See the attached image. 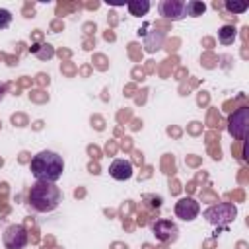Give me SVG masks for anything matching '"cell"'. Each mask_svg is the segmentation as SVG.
I'll return each instance as SVG.
<instances>
[{"mask_svg":"<svg viewBox=\"0 0 249 249\" xmlns=\"http://www.w3.org/2000/svg\"><path fill=\"white\" fill-rule=\"evenodd\" d=\"M2 241H4L6 249H23L29 241V235H27V230L21 224H12L4 230Z\"/></svg>","mask_w":249,"mask_h":249,"instance_id":"5","label":"cell"},{"mask_svg":"<svg viewBox=\"0 0 249 249\" xmlns=\"http://www.w3.org/2000/svg\"><path fill=\"white\" fill-rule=\"evenodd\" d=\"M62 202V191L54 183L37 181L27 193V204L33 212H53Z\"/></svg>","mask_w":249,"mask_h":249,"instance_id":"2","label":"cell"},{"mask_svg":"<svg viewBox=\"0 0 249 249\" xmlns=\"http://www.w3.org/2000/svg\"><path fill=\"white\" fill-rule=\"evenodd\" d=\"M12 23V12L6 8H0V29H6Z\"/></svg>","mask_w":249,"mask_h":249,"instance_id":"16","label":"cell"},{"mask_svg":"<svg viewBox=\"0 0 249 249\" xmlns=\"http://www.w3.org/2000/svg\"><path fill=\"white\" fill-rule=\"evenodd\" d=\"M160 16H163L165 19H171V21H179L187 16V8H185V2L183 0H163L160 2Z\"/></svg>","mask_w":249,"mask_h":249,"instance_id":"7","label":"cell"},{"mask_svg":"<svg viewBox=\"0 0 249 249\" xmlns=\"http://www.w3.org/2000/svg\"><path fill=\"white\" fill-rule=\"evenodd\" d=\"M185 8H187V16H191V18H198V16H202V14L206 12L204 2H198V0H189V2H185Z\"/></svg>","mask_w":249,"mask_h":249,"instance_id":"13","label":"cell"},{"mask_svg":"<svg viewBox=\"0 0 249 249\" xmlns=\"http://www.w3.org/2000/svg\"><path fill=\"white\" fill-rule=\"evenodd\" d=\"M41 47H43V51L39 49V45H33V47H31V53H35V54H37L39 58H43V60H45V58H51V56L54 54V51H53L51 45H41Z\"/></svg>","mask_w":249,"mask_h":249,"instance_id":"14","label":"cell"},{"mask_svg":"<svg viewBox=\"0 0 249 249\" xmlns=\"http://www.w3.org/2000/svg\"><path fill=\"white\" fill-rule=\"evenodd\" d=\"M163 37H165V33H163V31H156V33L148 35V37H146V43H144L146 51H148V53L158 51V49L161 47V43H163Z\"/></svg>","mask_w":249,"mask_h":249,"instance_id":"12","label":"cell"},{"mask_svg":"<svg viewBox=\"0 0 249 249\" xmlns=\"http://www.w3.org/2000/svg\"><path fill=\"white\" fill-rule=\"evenodd\" d=\"M173 212H175L177 218H181V220H185V222H193V220L198 218V214H200V204H198L195 198L185 196V198H179V200L175 202Z\"/></svg>","mask_w":249,"mask_h":249,"instance_id":"6","label":"cell"},{"mask_svg":"<svg viewBox=\"0 0 249 249\" xmlns=\"http://www.w3.org/2000/svg\"><path fill=\"white\" fill-rule=\"evenodd\" d=\"M235 37H237V31H235L233 25H222L220 31H218V41H220L222 45H226V47H228V45H233Z\"/></svg>","mask_w":249,"mask_h":249,"instance_id":"10","label":"cell"},{"mask_svg":"<svg viewBox=\"0 0 249 249\" xmlns=\"http://www.w3.org/2000/svg\"><path fill=\"white\" fill-rule=\"evenodd\" d=\"M150 6H152V4H150L148 0H132V2L126 4L130 16H146L148 10H150Z\"/></svg>","mask_w":249,"mask_h":249,"instance_id":"11","label":"cell"},{"mask_svg":"<svg viewBox=\"0 0 249 249\" xmlns=\"http://www.w3.org/2000/svg\"><path fill=\"white\" fill-rule=\"evenodd\" d=\"M202 216L206 218V222H210L214 226H228L237 216V208L231 202H218V204L206 208L202 212Z\"/></svg>","mask_w":249,"mask_h":249,"instance_id":"3","label":"cell"},{"mask_svg":"<svg viewBox=\"0 0 249 249\" xmlns=\"http://www.w3.org/2000/svg\"><path fill=\"white\" fill-rule=\"evenodd\" d=\"M247 126H249V109L239 107L235 109L230 119H228V130L235 140H245L247 136Z\"/></svg>","mask_w":249,"mask_h":249,"instance_id":"4","label":"cell"},{"mask_svg":"<svg viewBox=\"0 0 249 249\" xmlns=\"http://www.w3.org/2000/svg\"><path fill=\"white\" fill-rule=\"evenodd\" d=\"M29 169L31 175L37 181H47V183H56L62 177L64 171V160L60 154L51 152V150H43L39 154H35L29 161Z\"/></svg>","mask_w":249,"mask_h":249,"instance_id":"1","label":"cell"},{"mask_svg":"<svg viewBox=\"0 0 249 249\" xmlns=\"http://www.w3.org/2000/svg\"><path fill=\"white\" fill-rule=\"evenodd\" d=\"M132 163L128 160H123V158H117L111 161L109 165V175L115 179V181H128L132 177Z\"/></svg>","mask_w":249,"mask_h":249,"instance_id":"9","label":"cell"},{"mask_svg":"<svg viewBox=\"0 0 249 249\" xmlns=\"http://www.w3.org/2000/svg\"><path fill=\"white\" fill-rule=\"evenodd\" d=\"M224 6H226V10L231 12V14H243V12L249 8L247 4H237V2H226Z\"/></svg>","mask_w":249,"mask_h":249,"instance_id":"15","label":"cell"},{"mask_svg":"<svg viewBox=\"0 0 249 249\" xmlns=\"http://www.w3.org/2000/svg\"><path fill=\"white\" fill-rule=\"evenodd\" d=\"M152 231L156 235V239L160 241H175L179 235V228L171 222V220H156L152 224Z\"/></svg>","mask_w":249,"mask_h":249,"instance_id":"8","label":"cell"},{"mask_svg":"<svg viewBox=\"0 0 249 249\" xmlns=\"http://www.w3.org/2000/svg\"><path fill=\"white\" fill-rule=\"evenodd\" d=\"M4 95H6V84H2V82H0V101L4 99Z\"/></svg>","mask_w":249,"mask_h":249,"instance_id":"17","label":"cell"}]
</instances>
